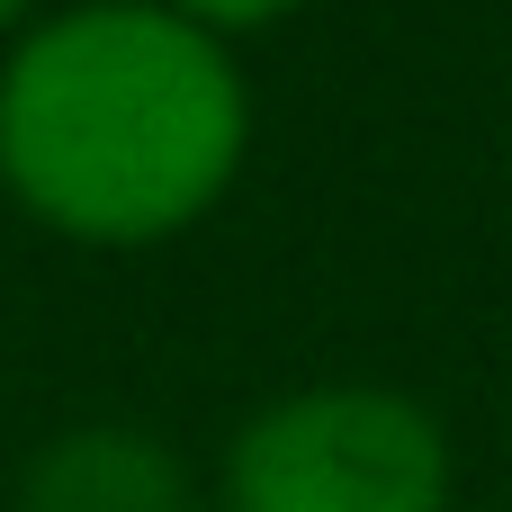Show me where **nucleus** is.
<instances>
[{
  "instance_id": "obj_1",
  "label": "nucleus",
  "mask_w": 512,
  "mask_h": 512,
  "mask_svg": "<svg viewBox=\"0 0 512 512\" xmlns=\"http://www.w3.org/2000/svg\"><path fill=\"white\" fill-rule=\"evenodd\" d=\"M252 162V81L162 0H63L0 45V198L81 252L207 225Z\"/></svg>"
},
{
  "instance_id": "obj_2",
  "label": "nucleus",
  "mask_w": 512,
  "mask_h": 512,
  "mask_svg": "<svg viewBox=\"0 0 512 512\" xmlns=\"http://www.w3.org/2000/svg\"><path fill=\"white\" fill-rule=\"evenodd\" d=\"M459 459L423 396L315 378L252 405L216 459V512H450Z\"/></svg>"
},
{
  "instance_id": "obj_3",
  "label": "nucleus",
  "mask_w": 512,
  "mask_h": 512,
  "mask_svg": "<svg viewBox=\"0 0 512 512\" xmlns=\"http://www.w3.org/2000/svg\"><path fill=\"white\" fill-rule=\"evenodd\" d=\"M198 468L171 432L81 414L18 459V512H198Z\"/></svg>"
},
{
  "instance_id": "obj_4",
  "label": "nucleus",
  "mask_w": 512,
  "mask_h": 512,
  "mask_svg": "<svg viewBox=\"0 0 512 512\" xmlns=\"http://www.w3.org/2000/svg\"><path fill=\"white\" fill-rule=\"evenodd\" d=\"M162 9H180L189 27H207V36H261V27H279V18H297L306 0H162Z\"/></svg>"
},
{
  "instance_id": "obj_5",
  "label": "nucleus",
  "mask_w": 512,
  "mask_h": 512,
  "mask_svg": "<svg viewBox=\"0 0 512 512\" xmlns=\"http://www.w3.org/2000/svg\"><path fill=\"white\" fill-rule=\"evenodd\" d=\"M36 9H54V0H0V45H9V36H18V27H27Z\"/></svg>"
}]
</instances>
